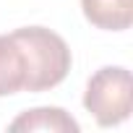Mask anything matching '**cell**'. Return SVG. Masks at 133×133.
Listing matches in <instances>:
<instances>
[{
  "label": "cell",
  "instance_id": "277c9868",
  "mask_svg": "<svg viewBox=\"0 0 133 133\" xmlns=\"http://www.w3.org/2000/svg\"><path fill=\"white\" fill-rule=\"evenodd\" d=\"M89 24L104 31H125L133 21V0H81Z\"/></svg>",
  "mask_w": 133,
  "mask_h": 133
},
{
  "label": "cell",
  "instance_id": "3957f363",
  "mask_svg": "<svg viewBox=\"0 0 133 133\" xmlns=\"http://www.w3.org/2000/svg\"><path fill=\"white\" fill-rule=\"evenodd\" d=\"M26 86V60L13 31L0 34V97L24 91Z\"/></svg>",
  "mask_w": 133,
  "mask_h": 133
},
{
  "label": "cell",
  "instance_id": "7a4b0ae2",
  "mask_svg": "<svg viewBox=\"0 0 133 133\" xmlns=\"http://www.w3.org/2000/svg\"><path fill=\"white\" fill-rule=\"evenodd\" d=\"M130 71L123 65H107L99 68L89 84H86V94H84V107L94 115V120L102 128H112L120 125L130 117V107H133V91H130Z\"/></svg>",
  "mask_w": 133,
  "mask_h": 133
},
{
  "label": "cell",
  "instance_id": "5b68a950",
  "mask_svg": "<svg viewBox=\"0 0 133 133\" xmlns=\"http://www.w3.org/2000/svg\"><path fill=\"white\" fill-rule=\"evenodd\" d=\"M11 130H55V133H76L78 123L60 107H37L21 112L13 123Z\"/></svg>",
  "mask_w": 133,
  "mask_h": 133
},
{
  "label": "cell",
  "instance_id": "6da1fadb",
  "mask_svg": "<svg viewBox=\"0 0 133 133\" xmlns=\"http://www.w3.org/2000/svg\"><path fill=\"white\" fill-rule=\"evenodd\" d=\"M26 60V86L24 91L55 89L71 71V50L65 39L44 26H24L13 31Z\"/></svg>",
  "mask_w": 133,
  "mask_h": 133
}]
</instances>
